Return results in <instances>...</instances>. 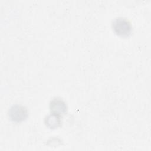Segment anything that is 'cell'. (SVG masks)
I'll return each instance as SVG.
<instances>
[{"instance_id":"277c9868","label":"cell","mask_w":151,"mask_h":151,"mask_svg":"<svg viewBox=\"0 0 151 151\" xmlns=\"http://www.w3.org/2000/svg\"><path fill=\"white\" fill-rule=\"evenodd\" d=\"M45 124L51 129H55L59 127L61 124V119L60 115L54 113L47 115L44 119Z\"/></svg>"},{"instance_id":"6da1fadb","label":"cell","mask_w":151,"mask_h":151,"mask_svg":"<svg viewBox=\"0 0 151 151\" xmlns=\"http://www.w3.org/2000/svg\"><path fill=\"white\" fill-rule=\"evenodd\" d=\"M112 28L117 35L122 37L129 35L132 30V27L130 21L122 17L116 18L113 21Z\"/></svg>"},{"instance_id":"7a4b0ae2","label":"cell","mask_w":151,"mask_h":151,"mask_svg":"<svg viewBox=\"0 0 151 151\" xmlns=\"http://www.w3.org/2000/svg\"><path fill=\"white\" fill-rule=\"evenodd\" d=\"M27 109L21 105H14L9 110V115L11 119L15 122L24 120L27 116Z\"/></svg>"},{"instance_id":"3957f363","label":"cell","mask_w":151,"mask_h":151,"mask_svg":"<svg viewBox=\"0 0 151 151\" xmlns=\"http://www.w3.org/2000/svg\"><path fill=\"white\" fill-rule=\"evenodd\" d=\"M50 107L52 113L60 116L67 112V106L65 101L59 97L54 98L50 103Z\"/></svg>"}]
</instances>
